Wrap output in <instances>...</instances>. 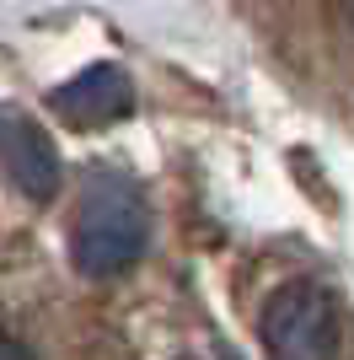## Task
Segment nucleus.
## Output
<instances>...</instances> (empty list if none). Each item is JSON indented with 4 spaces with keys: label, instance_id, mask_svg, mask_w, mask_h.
Segmentation results:
<instances>
[{
    "label": "nucleus",
    "instance_id": "1",
    "mask_svg": "<svg viewBox=\"0 0 354 360\" xmlns=\"http://www.w3.org/2000/svg\"><path fill=\"white\" fill-rule=\"evenodd\" d=\"M150 242V210L140 188L118 172H97L81 194L75 210V231H70V258L86 280H118L145 258Z\"/></svg>",
    "mask_w": 354,
    "mask_h": 360
},
{
    "label": "nucleus",
    "instance_id": "2",
    "mask_svg": "<svg viewBox=\"0 0 354 360\" xmlns=\"http://www.w3.org/2000/svg\"><path fill=\"white\" fill-rule=\"evenodd\" d=\"M258 339L268 360H333L339 355V307L317 280H290L263 301Z\"/></svg>",
    "mask_w": 354,
    "mask_h": 360
},
{
    "label": "nucleus",
    "instance_id": "3",
    "mask_svg": "<svg viewBox=\"0 0 354 360\" xmlns=\"http://www.w3.org/2000/svg\"><path fill=\"white\" fill-rule=\"evenodd\" d=\"M0 178L32 205H48L65 183V167H59L48 129L11 103H0Z\"/></svg>",
    "mask_w": 354,
    "mask_h": 360
},
{
    "label": "nucleus",
    "instance_id": "4",
    "mask_svg": "<svg viewBox=\"0 0 354 360\" xmlns=\"http://www.w3.org/2000/svg\"><path fill=\"white\" fill-rule=\"evenodd\" d=\"M48 103L70 129H107L134 113V75L113 60H97L86 70H75L70 81H59Z\"/></svg>",
    "mask_w": 354,
    "mask_h": 360
},
{
    "label": "nucleus",
    "instance_id": "5",
    "mask_svg": "<svg viewBox=\"0 0 354 360\" xmlns=\"http://www.w3.org/2000/svg\"><path fill=\"white\" fill-rule=\"evenodd\" d=\"M0 360H32V355H27V345H16V339L0 333Z\"/></svg>",
    "mask_w": 354,
    "mask_h": 360
},
{
    "label": "nucleus",
    "instance_id": "6",
    "mask_svg": "<svg viewBox=\"0 0 354 360\" xmlns=\"http://www.w3.org/2000/svg\"><path fill=\"white\" fill-rule=\"evenodd\" d=\"M221 360H236V355H221Z\"/></svg>",
    "mask_w": 354,
    "mask_h": 360
},
{
    "label": "nucleus",
    "instance_id": "7",
    "mask_svg": "<svg viewBox=\"0 0 354 360\" xmlns=\"http://www.w3.org/2000/svg\"><path fill=\"white\" fill-rule=\"evenodd\" d=\"M349 6H354V0H349Z\"/></svg>",
    "mask_w": 354,
    "mask_h": 360
}]
</instances>
